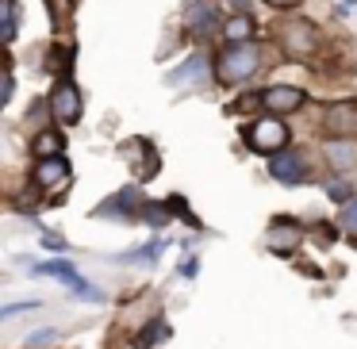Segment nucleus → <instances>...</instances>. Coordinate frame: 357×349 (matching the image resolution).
Segmentation results:
<instances>
[{"label": "nucleus", "instance_id": "26", "mask_svg": "<svg viewBox=\"0 0 357 349\" xmlns=\"http://www.w3.org/2000/svg\"><path fill=\"white\" fill-rule=\"evenodd\" d=\"M192 272H196V261H192V257H188V261H181V277H192Z\"/></svg>", "mask_w": 357, "mask_h": 349}, {"label": "nucleus", "instance_id": "1", "mask_svg": "<svg viewBox=\"0 0 357 349\" xmlns=\"http://www.w3.org/2000/svg\"><path fill=\"white\" fill-rule=\"evenodd\" d=\"M257 65H261V50L254 42H231V50H223L215 62V77L223 85H242L257 73Z\"/></svg>", "mask_w": 357, "mask_h": 349}, {"label": "nucleus", "instance_id": "10", "mask_svg": "<svg viewBox=\"0 0 357 349\" xmlns=\"http://www.w3.org/2000/svg\"><path fill=\"white\" fill-rule=\"evenodd\" d=\"M326 131L349 139V134L357 131V104H334V108L326 111Z\"/></svg>", "mask_w": 357, "mask_h": 349}, {"label": "nucleus", "instance_id": "11", "mask_svg": "<svg viewBox=\"0 0 357 349\" xmlns=\"http://www.w3.org/2000/svg\"><path fill=\"white\" fill-rule=\"evenodd\" d=\"M66 177H70V165H66V157H39V165H35V185L54 188V185H62Z\"/></svg>", "mask_w": 357, "mask_h": 349}, {"label": "nucleus", "instance_id": "7", "mask_svg": "<svg viewBox=\"0 0 357 349\" xmlns=\"http://www.w3.org/2000/svg\"><path fill=\"white\" fill-rule=\"evenodd\" d=\"M200 81H208V58H204V54L185 58L177 70L165 73V85H173V88H181V85H200Z\"/></svg>", "mask_w": 357, "mask_h": 349}, {"label": "nucleus", "instance_id": "19", "mask_svg": "<svg viewBox=\"0 0 357 349\" xmlns=\"http://www.w3.org/2000/svg\"><path fill=\"white\" fill-rule=\"evenodd\" d=\"M142 223H150V226H165V223H169V211L158 208V203H150V208L142 211Z\"/></svg>", "mask_w": 357, "mask_h": 349}, {"label": "nucleus", "instance_id": "14", "mask_svg": "<svg viewBox=\"0 0 357 349\" xmlns=\"http://www.w3.org/2000/svg\"><path fill=\"white\" fill-rule=\"evenodd\" d=\"M326 157H331L334 165H338V169H349V165L357 162V150H354V142H331V146H326Z\"/></svg>", "mask_w": 357, "mask_h": 349}, {"label": "nucleus", "instance_id": "2", "mask_svg": "<svg viewBox=\"0 0 357 349\" xmlns=\"http://www.w3.org/2000/svg\"><path fill=\"white\" fill-rule=\"evenodd\" d=\"M246 142L254 150H261V154H280V150H284V142H288V127L280 123L277 116L257 119V123L246 127Z\"/></svg>", "mask_w": 357, "mask_h": 349}, {"label": "nucleus", "instance_id": "6", "mask_svg": "<svg viewBox=\"0 0 357 349\" xmlns=\"http://www.w3.org/2000/svg\"><path fill=\"white\" fill-rule=\"evenodd\" d=\"M261 104L273 111V116H288V111H300L303 108V93L292 85H273L261 93Z\"/></svg>", "mask_w": 357, "mask_h": 349}, {"label": "nucleus", "instance_id": "5", "mask_svg": "<svg viewBox=\"0 0 357 349\" xmlns=\"http://www.w3.org/2000/svg\"><path fill=\"white\" fill-rule=\"evenodd\" d=\"M215 24H219V4H211V0H192L185 8V27L196 31L200 39L215 35Z\"/></svg>", "mask_w": 357, "mask_h": 349}, {"label": "nucleus", "instance_id": "3", "mask_svg": "<svg viewBox=\"0 0 357 349\" xmlns=\"http://www.w3.org/2000/svg\"><path fill=\"white\" fill-rule=\"evenodd\" d=\"M50 116L62 127H70L81 119V93H77L73 81H58L54 85V93H50Z\"/></svg>", "mask_w": 357, "mask_h": 349}, {"label": "nucleus", "instance_id": "8", "mask_svg": "<svg viewBox=\"0 0 357 349\" xmlns=\"http://www.w3.org/2000/svg\"><path fill=\"white\" fill-rule=\"evenodd\" d=\"M269 173L280 180V185H300V180L307 177V169H303V157L292 154V150H280L277 157H269Z\"/></svg>", "mask_w": 357, "mask_h": 349}, {"label": "nucleus", "instance_id": "4", "mask_svg": "<svg viewBox=\"0 0 357 349\" xmlns=\"http://www.w3.org/2000/svg\"><path fill=\"white\" fill-rule=\"evenodd\" d=\"M280 47H284L292 58H307L311 50L319 47V35H315V27H311L307 20H292V24L280 27Z\"/></svg>", "mask_w": 357, "mask_h": 349}, {"label": "nucleus", "instance_id": "23", "mask_svg": "<svg viewBox=\"0 0 357 349\" xmlns=\"http://www.w3.org/2000/svg\"><path fill=\"white\" fill-rule=\"evenodd\" d=\"M43 246L54 249V254H66V249H70V246H66V238H58V234H43Z\"/></svg>", "mask_w": 357, "mask_h": 349}, {"label": "nucleus", "instance_id": "24", "mask_svg": "<svg viewBox=\"0 0 357 349\" xmlns=\"http://www.w3.org/2000/svg\"><path fill=\"white\" fill-rule=\"evenodd\" d=\"M12 88H16V77H12V70L4 73V85H0V100H12Z\"/></svg>", "mask_w": 357, "mask_h": 349}, {"label": "nucleus", "instance_id": "21", "mask_svg": "<svg viewBox=\"0 0 357 349\" xmlns=\"http://www.w3.org/2000/svg\"><path fill=\"white\" fill-rule=\"evenodd\" d=\"M58 341V330H35L27 334V346H54Z\"/></svg>", "mask_w": 357, "mask_h": 349}, {"label": "nucleus", "instance_id": "18", "mask_svg": "<svg viewBox=\"0 0 357 349\" xmlns=\"http://www.w3.org/2000/svg\"><path fill=\"white\" fill-rule=\"evenodd\" d=\"M39 307V300H24V303H8V307L0 311V323H8V318H16V315H24V311H35Z\"/></svg>", "mask_w": 357, "mask_h": 349}, {"label": "nucleus", "instance_id": "9", "mask_svg": "<svg viewBox=\"0 0 357 349\" xmlns=\"http://www.w3.org/2000/svg\"><path fill=\"white\" fill-rule=\"evenodd\" d=\"M303 242V226L300 223H288V219H277V223L269 226V246L273 254H292V249H300Z\"/></svg>", "mask_w": 357, "mask_h": 349}, {"label": "nucleus", "instance_id": "17", "mask_svg": "<svg viewBox=\"0 0 357 349\" xmlns=\"http://www.w3.org/2000/svg\"><path fill=\"white\" fill-rule=\"evenodd\" d=\"M165 334H169V326H165V323H150L146 330L139 334V341H135V346H139V349H150V346H158V338H165Z\"/></svg>", "mask_w": 357, "mask_h": 349}, {"label": "nucleus", "instance_id": "15", "mask_svg": "<svg viewBox=\"0 0 357 349\" xmlns=\"http://www.w3.org/2000/svg\"><path fill=\"white\" fill-rule=\"evenodd\" d=\"M0 12H4V27H0V35H4V42H12V39H16V20H20L16 0H4V4H0Z\"/></svg>", "mask_w": 357, "mask_h": 349}, {"label": "nucleus", "instance_id": "22", "mask_svg": "<svg viewBox=\"0 0 357 349\" xmlns=\"http://www.w3.org/2000/svg\"><path fill=\"white\" fill-rule=\"evenodd\" d=\"M342 226H346L349 234H357V200L346 203V211H342Z\"/></svg>", "mask_w": 357, "mask_h": 349}, {"label": "nucleus", "instance_id": "13", "mask_svg": "<svg viewBox=\"0 0 357 349\" xmlns=\"http://www.w3.org/2000/svg\"><path fill=\"white\" fill-rule=\"evenodd\" d=\"M250 35H254V24H250V16L227 20V27H223V39H227V42H250Z\"/></svg>", "mask_w": 357, "mask_h": 349}, {"label": "nucleus", "instance_id": "16", "mask_svg": "<svg viewBox=\"0 0 357 349\" xmlns=\"http://www.w3.org/2000/svg\"><path fill=\"white\" fill-rule=\"evenodd\" d=\"M162 249H165V242H150V246L139 249V254H123L119 261H127V265H135V261H158V257H162Z\"/></svg>", "mask_w": 357, "mask_h": 349}, {"label": "nucleus", "instance_id": "20", "mask_svg": "<svg viewBox=\"0 0 357 349\" xmlns=\"http://www.w3.org/2000/svg\"><path fill=\"white\" fill-rule=\"evenodd\" d=\"M326 196L338 203H349V185L346 180H326Z\"/></svg>", "mask_w": 357, "mask_h": 349}, {"label": "nucleus", "instance_id": "25", "mask_svg": "<svg viewBox=\"0 0 357 349\" xmlns=\"http://www.w3.org/2000/svg\"><path fill=\"white\" fill-rule=\"evenodd\" d=\"M265 4H273V8H296L300 0H265Z\"/></svg>", "mask_w": 357, "mask_h": 349}, {"label": "nucleus", "instance_id": "12", "mask_svg": "<svg viewBox=\"0 0 357 349\" xmlns=\"http://www.w3.org/2000/svg\"><path fill=\"white\" fill-rule=\"evenodd\" d=\"M62 146H66V139L58 131H43L35 139V157H62Z\"/></svg>", "mask_w": 357, "mask_h": 349}]
</instances>
